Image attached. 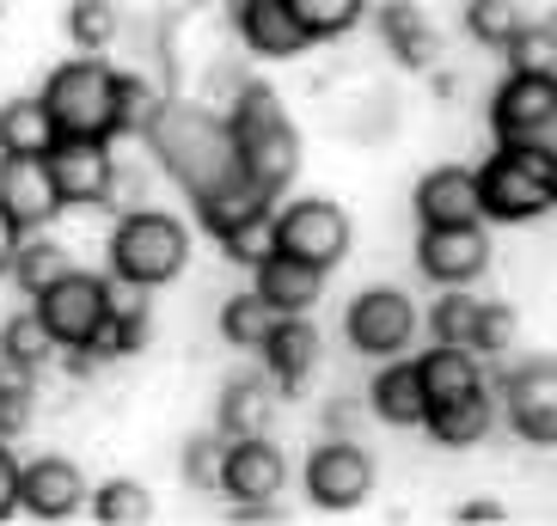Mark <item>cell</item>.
<instances>
[{"instance_id":"obj_1","label":"cell","mask_w":557,"mask_h":526,"mask_svg":"<svg viewBox=\"0 0 557 526\" xmlns=\"http://www.w3.org/2000/svg\"><path fill=\"white\" fill-rule=\"evenodd\" d=\"M141 135H148V148L160 153V165L184 184V197L197 202V209H209V202L233 197L239 184H251L246 165H239V148H233L227 116L202 111V104L160 99V111L148 116V129Z\"/></svg>"},{"instance_id":"obj_2","label":"cell","mask_w":557,"mask_h":526,"mask_svg":"<svg viewBox=\"0 0 557 526\" xmlns=\"http://www.w3.org/2000/svg\"><path fill=\"white\" fill-rule=\"evenodd\" d=\"M227 129H233V148H239L246 178L263 184L282 202V190L300 178V129L288 123L282 99L263 80H246L227 104Z\"/></svg>"},{"instance_id":"obj_3","label":"cell","mask_w":557,"mask_h":526,"mask_svg":"<svg viewBox=\"0 0 557 526\" xmlns=\"http://www.w3.org/2000/svg\"><path fill=\"white\" fill-rule=\"evenodd\" d=\"M104 258H111V281H123L135 295H153V288L184 276V263H190V227L165 209H129L111 227Z\"/></svg>"},{"instance_id":"obj_4","label":"cell","mask_w":557,"mask_h":526,"mask_svg":"<svg viewBox=\"0 0 557 526\" xmlns=\"http://www.w3.org/2000/svg\"><path fill=\"white\" fill-rule=\"evenodd\" d=\"M478 197H484V221L496 227H521L557 209V160L527 141H496V153L478 165Z\"/></svg>"},{"instance_id":"obj_5","label":"cell","mask_w":557,"mask_h":526,"mask_svg":"<svg viewBox=\"0 0 557 526\" xmlns=\"http://www.w3.org/2000/svg\"><path fill=\"white\" fill-rule=\"evenodd\" d=\"M44 104L55 111L62 135H99V141L129 135V123H123V74L104 55H74V62H62L44 80Z\"/></svg>"},{"instance_id":"obj_6","label":"cell","mask_w":557,"mask_h":526,"mask_svg":"<svg viewBox=\"0 0 557 526\" xmlns=\"http://www.w3.org/2000/svg\"><path fill=\"white\" fill-rule=\"evenodd\" d=\"M32 306L44 313V325H50V337L62 349H99L104 325H111V313H116V288L104 276H92V270H67L62 281H50V288L32 300Z\"/></svg>"},{"instance_id":"obj_7","label":"cell","mask_w":557,"mask_h":526,"mask_svg":"<svg viewBox=\"0 0 557 526\" xmlns=\"http://www.w3.org/2000/svg\"><path fill=\"white\" fill-rule=\"evenodd\" d=\"M417 325H423V313H417V300L405 295V288H361L356 300H349L344 313V337L356 355H368V362H393V355H405L410 343H417Z\"/></svg>"},{"instance_id":"obj_8","label":"cell","mask_w":557,"mask_h":526,"mask_svg":"<svg viewBox=\"0 0 557 526\" xmlns=\"http://www.w3.org/2000/svg\"><path fill=\"white\" fill-rule=\"evenodd\" d=\"M356 246V227H349L344 202L331 197H295L276 202V251H295V258L319 263V270H337Z\"/></svg>"},{"instance_id":"obj_9","label":"cell","mask_w":557,"mask_h":526,"mask_svg":"<svg viewBox=\"0 0 557 526\" xmlns=\"http://www.w3.org/2000/svg\"><path fill=\"white\" fill-rule=\"evenodd\" d=\"M496 411L527 447H557V355H527L508 367Z\"/></svg>"},{"instance_id":"obj_10","label":"cell","mask_w":557,"mask_h":526,"mask_svg":"<svg viewBox=\"0 0 557 526\" xmlns=\"http://www.w3.org/2000/svg\"><path fill=\"white\" fill-rule=\"evenodd\" d=\"M307 496H312V509H325V514H349L374 496V460L361 453L356 435H325L312 447Z\"/></svg>"},{"instance_id":"obj_11","label":"cell","mask_w":557,"mask_h":526,"mask_svg":"<svg viewBox=\"0 0 557 526\" xmlns=\"http://www.w3.org/2000/svg\"><path fill=\"white\" fill-rule=\"evenodd\" d=\"M50 178L62 190V209H104L116 190L111 141H99V135H62L50 148Z\"/></svg>"},{"instance_id":"obj_12","label":"cell","mask_w":557,"mask_h":526,"mask_svg":"<svg viewBox=\"0 0 557 526\" xmlns=\"http://www.w3.org/2000/svg\"><path fill=\"white\" fill-rule=\"evenodd\" d=\"M417 270H423L435 288H466L491 270V233L484 221H466V227H423L417 233Z\"/></svg>"},{"instance_id":"obj_13","label":"cell","mask_w":557,"mask_h":526,"mask_svg":"<svg viewBox=\"0 0 557 526\" xmlns=\"http://www.w3.org/2000/svg\"><path fill=\"white\" fill-rule=\"evenodd\" d=\"M0 209L25 233H44L62 214V190L50 178V153H0Z\"/></svg>"},{"instance_id":"obj_14","label":"cell","mask_w":557,"mask_h":526,"mask_svg":"<svg viewBox=\"0 0 557 526\" xmlns=\"http://www.w3.org/2000/svg\"><path fill=\"white\" fill-rule=\"evenodd\" d=\"M86 509V477L74 460L44 453V460L18 465V514L32 521H74Z\"/></svg>"},{"instance_id":"obj_15","label":"cell","mask_w":557,"mask_h":526,"mask_svg":"<svg viewBox=\"0 0 557 526\" xmlns=\"http://www.w3.org/2000/svg\"><path fill=\"white\" fill-rule=\"evenodd\" d=\"M417 227H466L484 221V197H478V172L472 165H429L417 190H410Z\"/></svg>"},{"instance_id":"obj_16","label":"cell","mask_w":557,"mask_h":526,"mask_svg":"<svg viewBox=\"0 0 557 526\" xmlns=\"http://www.w3.org/2000/svg\"><path fill=\"white\" fill-rule=\"evenodd\" d=\"M282 490H288V460H282V447H270L263 435L227 441V460H221V496H233V502H276Z\"/></svg>"},{"instance_id":"obj_17","label":"cell","mask_w":557,"mask_h":526,"mask_svg":"<svg viewBox=\"0 0 557 526\" xmlns=\"http://www.w3.org/2000/svg\"><path fill=\"white\" fill-rule=\"evenodd\" d=\"M557 104V74H508L491 99V135L496 141H533Z\"/></svg>"},{"instance_id":"obj_18","label":"cell","mask_w":557,"mask_h":526,"mask_svg":"<svg viewBox=\"0 0 557 526\" xmlns=\"http://www.w3.org/2000/svg\"><path fill=\"white\" fill-rule=\"evenodd\" d=\"M233 32L251 55L263 62H288V55L312 50V37L300 32V18L288 13V0H233Z\"/></svg>"},{"instance_id":"obj_19","label":"cell","mask_w":557,"mask_h":526,"mask_svg":"<svg viewBox=\"0 0 557 526\" xmlns=\"http://www.w3.org/2000/svg\"><path fill=\"white\" fill-rule=\"evenodd\" d=\"M263 374L276 379V392L282 398H295L300 386L312 379V367H319V330H312L307 313H282L276 330L263 337Z\"/></svg>"},{"instance_id":"obj_20","label":"cell","mask_w":557,"mask_h":526,"mask_svg":"<svg viewBox=\"0 0 557 526\" xmlns=\"http://www.w3.org/2000/svg\"><path fill=\"white\" fill-rule=\"evenodd\" d=\"M325 276H331V270L295 258V251H270L263 263H251V288H258L276 313H307V306H319Z\"/></svg>"},{"instance_id":"obj_21","label":"cell","mask_w":557,"mask_h":526,"mask_svg":"<svg viewBox=\"0 0 557 526\" xmlns=\"http://www.w3.org/2000/svg\"><path fill=\"white\" fill-rule=\"evenodd\" d=\"M276 379L270 374H239L221 386V404H214V428L227 441H246V435H263L270 416H276Z\"/></svg>"},{"instance_id":"obj_22","label":"cell","mask_w":557,"mask_h":526,"mask_svg":"<svg viewBox=\"0 0 557 526\" xmlns=\"http://www.w3.org/2000/svg\"><path fill=\"white\" fill-rule=\"evenodd\" d=\"M417 374H423L429 404H454V398L484 392V355L466 343H429L417 355Z\"/></svg>"},{"instance_id":"obj_23","label":"cell","mask_w":557,"mask_h":526,"mask_svg":"<svg viewBox=\"0 0 557 526\" xmlns=\"http://www.w3.org/2000/svg\"><path fill=\"white\" fill-rule=\"evenodd\" d=\"M368 411L380 416L386 428H423L429 416V392H423V374H417V362H386L374 374V386H368Z\"/></svg>"},{"instance_id":"obj_24","label":"cell","mask_w":557,"mask_h":526,"mask_svg":"<svg viewBox=\"0 0 557 526\" xmlns=\"http://www.w3.org/2000/svg\"><path fill=\"white\" fill-rule=\"evenodd\" d=\"M380 37H386V50H393L410 74H429V67L442 62V37H435V25H429L410 0H386V7H380Z\"/></svg>"},{"instance_id":"obj_25","label":"cell","mask_w":557,"mask_h":526,"mask_svg":"<svg viewBox=\"0 0 557 526\" xmlns=\"http://www.w3.org/2000/svg\"><path fill=\"white\" fill-rule=\"evenodd\" d=\"M55 141H62V123L44 104V92H25V99L0 104V153H37L44 160Z\"/></svg>"},{"instance_id":"obj_26","label":"cell","mask_w":557,"mask_h":526,"mask_svg":"<svg viewBox=\"0 0 557 526\" xmlns=\"http://www.w3.org/2000/svg\"><path fill=\"white\" fill-rule=\"evenodd\" d=\"M423 428H429V441H435V447H478L496 428L491 386H484V392H472V398H454V404H429Z\"/></svg>"},{"instance_id":"obj_27","label":"cell","mask_w":557,"mask_h":526,"mask_svg":"<svg viewBox=\"0 0 557 526\" xmlns=\"http://www.w3.org/2000/svg\"><path fill=\"white\" fill-rule=\"evenodd\" d=\"M276 318H282V313L258 295V288H246V295H227V300H221V337H227L233 349H251V355H258L263 337L276 330Z\"/></svg>"},{"instance_id":"obj_28","label":"cell","mask_w":557,"mask_h":526,"mask_svg":"<svg viewBox=\"0 0 557 526\" xmlns=\"http://www.w3.org/2000/svg\"><path fill=\"white\" fill-rule=\"evenodd\" d=\"M67 270H74V258H67L55 239H44V233H25V239H18V251H13V270H7V276H13L18 288L37 300L44 288H50V281H62Z\"/></svg>"},{"instance_id":"obj_29","label":"cell","mask_w":557,"mask_h":526,"mask_svg":"<svg viewBox=\"0 0 557 526\" xmlns=\"http://www.w3.org/2000/svg\"><path fill=\"white\" fill-rule=\"evenodd\" d=\"M86 514L99 526H148L153 496H148V484H135V477H111V484H99V490L86 496Z\"/></svg>"},{"instance_id":"obj_30","label":"cell","mask_w":557,"mask_h":526,"mask_svg":"<svg viewBox=\"0 0 557 526\" xmlns=\"http://www.w3.org/2000/svg\"><path fill=\"white\" fill-rule=\"evenodd\" d=\"M37 416V367H18L0 355V441H18Z\"/></svg>"},{"instance_id":"obj_31","label":"cell","mask_w":557,"mask_h":526,"mask_svg":"<svg viewBox=\"0 0 557 526\" xmlns=\"http://www.w3.org/2000/svg\"><path fill=\"white\" fill-rule=\"evenodd\" d=\"M466 37H472L478 50H496L503 55L508 43H515V32L527 25V13L515 7V0H466Z\"/></svg>"},{"instance_id":"obj_32","label":"cell","mask_w":557,"mask_h":526,"mask_svg":"<svg viewBox=\"0 0 557 526\" xmlns=\"http://www.w3.org/2000/svg\"><path fill=\"white\" fill-rule=\"evenodd\" d=\"M67 37H74V50L81 55H104L123 32V18H116V0H67Z\"/></svg>"},{"instance_id":"obj_33","label":"cell","mask_w":557,"mask_h":526,"mask_svg":"<svg viewBox=\"0 0 557 526\" xmlns=\"http://www.w3.org/2000/svg\"><path fill=\"white\" fill-rule=\"evenodd\" d=\"M55 337H50V325H44V313H13L7 325H0V355L7 362H18V367H44V362H55Z\"/></svg>"},{"instance_id":"obj_34","label":"cell","mask_w":557,"mask_h":526,"mask_svg":"<svg viewBox=\"0 0 557 526\" xmlns=\"http://www.w3.org/2000/svg\"><path fill=\"white\" fill-rule=\"evenodd\" d=\"M288 13L300 18V32L312 43H331V37L356 32L361 13H368V0H288Z\"/></svg>"},{"instance_id":"obj_35","label":"cell","mask_w":557,"mask_h":526,"mask_svg":"<svg viewBox=\"0 0 557 526\" xmlns=\"http://www.w3.org/2000/svg\"><path fill=\"white\" fill-rule=\"evenodd\" d=\"M503 55H508V74H557V32H552V18H527Z\"/></svg>"},{"instance_id":"obj_36","label":"cell","mask_w":557,"mask_h":526,"mask_svg":"<svg viewBox=\"0 0 557 526\" xmlns=\"http://www.w3.org/2000/svg\"><path fill=\"white\" fill-rule=\"evenodd\" d=\"M221 460H227V435H221V428H202V435L184 441L178 477L190 484V490H221Z\"/></svg>"},{"instance_id":"obj_37","label":"cell","mask_w":557,"mask_h":526,"mask_svg":"<svg viewBox=\"0 0 557 526\" xmlns=\"http://www.w3.org/2000/svg\"><path fill=\"white\" fill-rule=\"evenodd\" d=\"M472 330H478V295L442 288V300L429 306V337H435V343H466L472 349Z\"/></svg>"},{"instance_id":"obj_38","label":"cell","mask_w":557,"mask_h":526,"mask_svg":"<svg viewBox=\"0 0 557 526\" xmlns=\"http://www.w3.org/2000/svg\"><path fill=\"white\" fill-rule=\"evenodd\" d=\"M148 330H153L148 300H129V306H116V313H111V325H104V337H99V355H104V362L141 355V349H148Z\"/></svg>"},{"instance_id":"obj_39","label":"cell","mask_w":557,"mask_h":526,"mask_svg":"<svg viewBox=\"0 0 557 526\" xmlns=\"http://www.w3.org/2000/svg\"><path fill=\"white\" fill-rule=\"evenodd\" d=\"M472 349L478 355H508V349H515V306H508V300H478Z\"/></svg>"},{"instance_id":"obj_40","label":"cell","mask_w":557,"mask_h":526,"mask_svg":"<svg viewBox=\"0 0 557 526\" xmlns=\"http://www.w3.org/2000/svg\"><path fill=\"white\" fill-rule=\"evenodd\" d=\"M7 514H18V460L7 453V441H0V521Z\"/></svg>"},{"instance_id":"obj_41","label":"cell","mask_w":557,"mask_h":526,"mask_svg":"<svg viewBox=\"0 0 557 526\" xmlns=\"http://www.w3.org/2000/svg\"><path fill=\"white\" fill-rule=\"evenodd\" d=\"M356 404H349V398H331L325 411H319V423H325V435H356Z\"/></svg>"},{"instance_id":"obj_42","label":"cell","mask_w":557,"mask_h":526,"mask_svg":"<svg viewBox=\"0 0 557 526\" xmlns=\"http://www.w3.org/2000/svg\"><path fill=\"white\" fill-rule=\"evenodd\" d=\"M18 239H25V227H18V221H13L7 209H0V276L13 270V251H18Z\"/></svg>"},{"instance_id":"obj_43","label":"cell","mask_w":557,"mask_h":526,"mask_svg":"<svg viewBox=\"0 0 557 526\" xmlns=\"http://www.w3.org/2000/svg\"><path fill=\"white\" fill-rule=\"evenodd\" d=\"M62 362H67V374H74V379H92L104 367V355H99V349H62Z\"/></svg>"},{"instance_id":"obj_44","label":"cell","mask_w":557,"mask_h":526,"mask_svg":"<svg viewBox=\"0 0 557 526\" xmlns=\"http://www.w3.org/2000/svg\"><path fill=\"white\" fill-rule=\"evenodd\" d=\"M459 521H466V526H503L508 514H503V502H466V509H459Z\"/></svg>"},{"instance_id":"obj_45","label":"cell","mask_w":557,"mask_h":526,"mask_svg":"<svg viewBox=\"0 0 557 526\" xmlns=\"http://www.w3.org/2000/svg\"><path fill=\"white\" fill-rule=\"evenodd\" d=\"M233 521H276V509H270V502H239Z\"/></svg>"},{"instance_id":"obj_46","label":"cell","mask_w":557,"mask_h":526,"mask_svg":"<svg viewBox=\"0 0 557 526\" xmlns=\"http://www.w3.org/2000/svg\"><path fill=\"white\" fill-rule=\"evenodd\" d=\"M7 7H13V0H0V18H7Z\"/></svg>"},{"instance_id":"obj_47","label":"cell","mask_w":557,"mask_h":526,"mask_svg":"<svg viewBox=\"0 0 557 526\" xmlns=\"http://www.w3.org/2000/svg\"><path fill=\"white\" fill-rule=\"evenodd\" d=\"M552 32H557V13H552Z\"/></svg>"}]
</instances>
